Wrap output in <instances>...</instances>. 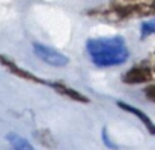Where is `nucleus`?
<instances>
[{
  "instance_id": "nucleus-1",
  "label": "nucleus",
  "mask_w": 155,
  "mask_h": 150,
  "mask_svg": "<svg viewBox=\"0 0 155 150\" xmlns=\"http://www.w3.org/2000/svg\"><path fill=\"white\" fill-rule=\"evenodd\" d=\"M87 15L110 23L145 18L155 15V0H111L108 6L92 9Z\"/></svg>"
},
{
  "instance_id": "nucleus-2",
  "label": "nucleus",
  "mask_w": 155,
  "mask_h": 150,
  "mask_svg": "<svg viewBox=\"0 0 155 150\" xmlns=\"http://www.w3.org/2000/svg\"><path fill=\"white\" fill-rule=\"evenodd\" d=\"M86 51L92 63L98 68L124 65L130 57V51L122 36L89 39L86 42Z\"/></svg>"
},
{
  "instance_id": "nucleus-3",
  "label": "nucleus",
  "mask_w": 155,
  "mask_h": 150,
  "mask_svg": "<svg viewBox=\"0 0 155 150\" xmlns=\"http://www.w3.org/2000/svg\"><path fill=\"white\" fill-rule=\"evenodd\" d=\"M154 68L149 62H146V63H140V65H136L131 69H128L122 75V81L125 84H142V83H148V81L154 80Z\"/></svg>"
},
{
  "instance_id": "nucleus-4",
  "label": "nucleus",
  "mask_w": 155,
  "mask_h": 150,
  "mask_svg": "<svg viewBox=\"0 0 155 150\" xmlns=\"http://www.w3.org/2000/svg\"><path fill=\"white\" fill-rule=\"evenodd\" d=\"M33 51H35L38 59H41L42 62H45V63H48L51 66H56V68H62V66H66L69 63V59L63 53L54 50V48L48 47V45L35 42L33 44Z\"/></svg>"
},
{
  "instance_id": "nucleus-5",
  "label": "nucleus",
  "mask_w": 155,
  "mask_h": 150,
  "mask_svg": "<svg viewBox=\"0 0 155 150\" xmlns=\"http://www.w3.org/2000/svg\"><path fill=\"white\" fill-rule=\"evenodd\" d=\"M0 65H2L6 71H9L11 74H14L15 77H18V78H21V80H26V81H30V83H38V84H45V86H48V81L41 80L39 77L33 75L32 72H29V71L20 68V66H18L14 60H11L8 56L0 54Z\"/></svg>"
},
{
  "instance_id": "nucleus-6",
  "label": "nucleus",
  "mask_w": 155,
  "mask_h": 150,
  "mask_svg": "<svg viewBox=\"0 0 155 150\" xmlns=\"http://www.w3.org/2000/svg\"><path fill=\"white\" fill-rule=\"evenodd\" d=\"M116 104H117V107L122 108L124 111H127V113L136 116V117L145 125V128L148 129V132L155 135V123L151 120V117H149L146 113H143L142 110H139V108H136V107H133V105H130V104H127V102H124V101H117Z\"/></svg>"
},
{
  "instance_id": "nucleus-7",
  "label": "nucleus",
  "mask_w": 155,
  "mask_h": 150,
  "mask_svg": "<svg viewBox=\"0 0 155 150\" xmlns=\"http://www.w3.org/2000/svg\"><path fill=\"white\" fill-rule=\"evenodd\" d=\"M48 86L51 87L54 92H57L59 95H63L66 98L72 101H77V102H83V104H89V98L84 96L81 92H77L75 89L63 84V83H59V81H53V83H48Z\"/></svg>"
},
{
  "instance_id": "nucleus-8",
  "label": "nucleus",
  "mask_w": 155,
  "mask_h": 150,
  "mask_svg": "<svg viewBox=\"0 0 155 150\" xmlns=\"http://www.w3.org/2000/svg\"><path fill=\"white\" fill-rule=\"evenodd\" d=\"M33 137L38 140V143L47 149H54L56 147V138L48 129H38L33 132Z\"/></svg>"
},
{
  "instance_id": "nucleus-9",
  "label": "nucleus",
  "mask_w": 155,
  "mask_h": 150,
  "mask_svg": "<svg viewBox=\"0 0 155 150\" xmlns=\"http://www.w3.org/2000/svg\"><path fill=\"white\" fill-rule=\"evenodd\" d=\"M6 138H8L9 144L12 146V150H35L33 146H32L26 138H23V137L18 135V134H14V132H12V134H8Z\"/></svg>"
},
{
  "instance_id": "nucleus-10",
  "label": "nucleus",
  "mask_w": 155,
  "mask_h": 150,
  "mask_svg": "<svg viewBox=\"0 0 155 150\" xmlns=\"http://www.w3.org/2000/svg\"><path fill=\"white\" fill-rule=\"evenodd\" d=\"M140 32H142V35H140L142 39H145L149 35H154L155 33V18L154 20H149V21H145L142 24V27H140Z\"/></svg>"
},
{
  "instance_id": "nucleus-11",
  "label": "nucleus",
  "mask_w": 155,
  "mask_h": 150,
  "mask_svg": "<svg viewBox=\"0 0 155 150\" xmlns=\"http://www.w3.org/2000/svg\"><path fill=\"white\" fill-rule=\"evenodd\" d=\"M145 96H146L149 101L155 102V84H151L149 87L145 89Z\"/></svg>"
},
{
  "instance_id": "nucleus-12",
  "label": "nucleus",
  "mask_w": 155,
  "mask_h": 150,
  "mask_svg": "<svg viewBox=\"0 0 155 150\" xmlns=\"http://www.w3.org/2000/svg\"><path fill=\"white\" fill-rule=\"evenodd\" d=\"M103 141H104V144H107L110 149H117V146L116 144H113L110 140H108V137H107V131H105V128L103 129Z\"/></svg>"
}]
</instances>
